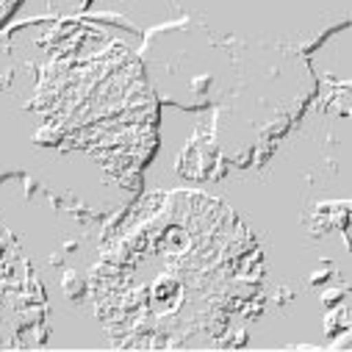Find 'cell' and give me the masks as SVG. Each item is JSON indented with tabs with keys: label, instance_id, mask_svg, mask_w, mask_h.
Segmentation results:
<instances>
[{
	"label": "cell",
	"instance_id": "obj_4",
	"mask_svg": "<svg viewBox=\"0 0 352 352\" xmlns=\"http://www.w3.org/2000/svg\"><path fill=\"white\" fill-rule=\"evenodd\" d=\"M20 6V0H0V25H3L9 17H12V12Z\"/></svg>",
	"mask_w": 352,
	"mask_h": 352
},
{
	"label": "cell",
	"instance_id": "obj_3",
	"mask_svg": "<svg viewBox=\"0 0 352 352\" xmlns=\"http://www.w3.org/2000/svg\"><path fill=\"white\" fill-rule=\"evenodd\" d=\"M47 297L17 239L0 225V349H34L47 338Z\"/></svg>",
	"mask_w": 352,
	"mask_h": 352
},
{
	"label": "cell",
	"instance_id": "obj_2",
	"mask_svg": "<svg viewBox=\"0 0 352 352\" xmlns=\"http://www.w3.org/2000/svg\"><path fill=\"white\" fill-rule=\"evenodd\" d=\"M263 267L233 208L197 192H153L109 230L92 297L120 349H225L261 316Z\"/></svg>",
	"mask_w": 352,
	"mask_h": 352
},
{
	"label": "cell",
	"instance_id": "obj_1",
	"mask_svg": "<svg viewBox=\"0 0 352 352\" xmlns=\"http://www.w3.org/2000/svg\"><path fill=\"white\" fill-rule=\"evenodd\" d=\"M158 114L142 61L86 23L0 34V186L28 203L106 219L142 186Z\"/></svg>",
	"mask_w": 352,
	"mask_h": 352
}]
</instances>
